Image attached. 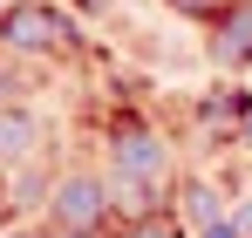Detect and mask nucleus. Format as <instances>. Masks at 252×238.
I'll use <instances>...</instances> for the list:
<instances>
[{
    "instance_id": "1",
    "label": "nucleus",
    "mask_w": 252,
    "mask_h": 238,
    "mask_svg": "<svg viewBox=\"0 0 252 238\" xmlns=\"http://www.w3.org/2000/svg\"><path fill=\"white\" fill-rule=\"evenodd\" d=\"M7 41H21V48H55V41H68V28H62L48 7H14V14H7Z\"/></svg>"
},
{
    "instance_id": "2",
    "label": "nucleus",
    "mask_w": 252,
    "mask_h": 238,
    "mask_svg": "<svg viewBox=\"0 0 252 238\" xmlns=\"http://www.w3.org/2000/svg\"><path fill=\"white\" fill-rule=\"evenodd\" d=\"M55 211H62V225H75V232H82V225H95V211H102V191H95L89 177H68V184H62V198H55Z\"/></svg>"
},
{
    "instance_id": "3",
    "label": "nucleus",
    "mask_w": 252,
    "mask_h": 238,
    "mask_svg": "<svg viewBox=\"0 0 252 238\" xmlns=\"http://www.w3.org/2000/svg\"><path fill=\"white\" fill-rule=\"evenodd\" d=\"M225 55H252V7L232 14V28H225Z\"/></svg>"
},
{
    "instance_id": "4",
    "label": "nucleus",
    "mask_w": 252,
    "mask_h": 238,
    "mask_svg": "<svg viewBox=\"0 0 252 238\" xmlns=\"http://www.w3.org/2000/svg\"><path fill=\"white\" fill-rule=\"evenodd\" d=\"M28 136H34V129H28V122H21V116H7V122H0V143H14V150H21Z\"/></svg>"
},
{
    "instance_id": "5",
    "label": "nucleus",
    "mask_w": 252,
    "mask_h": 238,
    "mask_svg": "<svg viewBox=\"0 0 252 238\" xmlns=\"http://www.w3.org/2000/svg\"><path fill=\"white\" fill-rule=\"evenodd\" d=\"M136 238H164V232H157V225H143V232H136Z\"/></svg>"
}]
</instances>
